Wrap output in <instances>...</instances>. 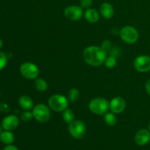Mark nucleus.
Returning a JSON list of instances; mask_svg holds the SVG:
<instances>
[{
	"label": "nucleus",
	"instance_id": "obj_1",
	"mask_svg": "<svg viewBox=\"0 0 150 150\" xmlns=\"http://www.w3.org/2000/svg\"><path fill=\"white\" fill-rule=\"evenodd\" d=\"M107 58V51L98 46L87 47L83 51V59L88 64L100 66L105 62Z\"/></svg>",
	"mask_w": 150,
	"mask_h": 150
},
{
	"label": "nucleus",
	"instance_id": "obj_2",
	"mask_svg": "<svg viewBox=\"0 0 150 150\" xmlns=\"http://www.w3.org/2000/svg\"><path fill=\"white\" fill-rule=\"evenodd\" d=\"M89 108L92 113L99 115L106 114L109 109V103L108 100L103 98H96L92 100L89 104Z\"/></svg>",
	"mask_w": 150,
	"mask_h": 150
},
{
	"label": "nucleus",
	"instance_id": "obj_3",
	"mask_svg": "<svg viewBox=\"0 0 150 150\" xmlns=\"http://www.w3.org/2000/svg\"><path fill=\"white\" fill-rule=\"evenodd\" d=\"M50 108L57 112H62L68 107V100L61 95H52L48 100Z\"/></svg>",
	"mask_w": 150,
	"mask_h": 150
},
{
	"label": "nucleus",
	"instance_id": "obj_4",
	"mask_svg": "<svg viewBox=\"0 0 150 150\" xmlns=\"http://www.w3.org/2000/svg\"><path fill=\"white\" fill-rule=\"evenodd\" d=\"M68 130L73 138L81 139L86 134V127L83 122L81 120H73L69 124Z\"/></svg>",
	"mask_w": 150,
	"mask_h": 150
},
{
	"label": "nucleus",
	"instance_id": "obj_5",
	"mask_svg": "<svg viewBox=\"0 0 150 150\" xmlns=\"http://www.w3.org/2000/svg\"><path fill=\"white\" fill-rule=\"evenodd\" d=\"M120 35L121 39L127 43H135L139 39V32L136 28L131 26H126L120 30Z\"/></svg>",
	"mask_w": 150,
	"mask_h": 150
},
{
	"label": "nucleus",
	"instance_id": "obj_6",
	"mask_svg": "<svg viewBox=\"0 0 150 150\" xmlns=\"http://www.w3.org/2000/svg\"><path fill=\"white\" fill-rule=\"evenodd\" d=\"M33 117L40 122H47L51 117V111L49 108L44 104H38L35 105L32 110Z\"/></svg>",
	"mask_w": 150,
	"mask_h": 150
},
{
	"label": "nucleus",
	"instance_id": "obj_7",
	"mask_svg": "<svg viewBox=\"0 0 150 150\" xmlns=\"http://www.w3.org/2000/svg\"><path fill=\"white\" fill-rule=\"evenodd\" d=\"M21 74L28 79H35L39 75V69L32 62H25L20 67Z\"/></svg>",
	"mask_w": 150,
	"mask_h": 150
},
{
	"label": "nucleus",
	"instance_id": "obj_8",
	"mask_svg": "<svg viewBox=\"0 0 150 150\" xmlns=\"http://www.w3.org/2000/svg\"><path fill=\"white\" fill-rule=\"evenodd\" d=\"M134 67L141 73L150 71V57L146 55L139 56L134 60Z\"/></svg>",
	"mask_w": 150,
	"mask_h": 150
},
{
	"label": "nucleus",
	"instance_id": "obj_9",
	"mask_svg": "<svg viewBox=\"0 0 150 150\" xmlns=\"http://www.w3.org/2000/svg\"><path fill=\"white\" fill-rule=\"evenodd\" d=\"M64 16L71 21L79 20L83 16V9L80 6H69L64 10Z\"/></svg>",
	"mask_w": 150,
	"mask_h": 150
},
{
	"label": "nucleus",
	"instance_id": "obj_10",
	"mask_svg": "<svg viewBox=\"0 0 150 150\" xmlns=\"http://www.w3.org/2000/svg\"><path fill=\"white\" fill-rule=\"evenodd\" d=\"M126 106L125 100L121 97H116L113 98L109 103V108L113 113L120 114L122 112Z\"/></svg>",
	"mask_w": 150,
	"mask_h": 150
},
{
	"label": "nucleus",
	"instance_id": "obj_11",
	"mask_svg": "<svg viewBox=\"0 0 150 150\" xmlns=\"http://www.w3.org/2000/svg\"><path fill=\"white\" fill-rule=\"evenodd\" d=\"M19 125V120L16 116L9 115L4 117L1 121V127L5 130H13Z\"/></svg>",
	"mask_w": 150,
	"mask_h": 150
},
{
	"label": "nucleus",
	"instance_id": "obj_12",
	"mask_svg": "<svg viewBox=\"0 0 150 150\" xmlns=\"http://www.w3.org/2000/svg\"><path fill=\"white\" fill-rule=\"evenodd\" d=\"M150 141V131L146 129H142L136 133L135 142L139 146L146 145Z\"/></svg>",
	"mask_w": 150,
	"mask_h": 150
},
{
	"label": "nucleus",
	"instance_id": "obj_13",
	"mask_svg": "<svg viewBox=\"0 0 150 150\" xmlns=\"http://www.w3.org/2000/svg\"><path fill=\"white\" fill-rule=\"evenodd\" d=\"M100 13L103 18L106 19H110L114 16V10L113 6L108 2H104L100 6Z\"/></svg>",
	"mask_w": 150,
	"mask_h": 150
},
{
	"label": "nucleus",
	"instance_id": "obj_14",
	"mask_svg": "<svg viewBox=\"0 0 150 150\" xmlns=\"http://www.w3.org/2000/svg\"><path fill=\"white\" fill-rule=\"evenodd\" d=\"M18 103L20 106L23 110H26V111H29V110L32 109L34 106L33 100H32L30 97L27 96V95H23V96L20 97L18 100Z\"/></svg>",
	"mask_w": 150,
	"mask_h": 150
},
{
	"label": "nucleus",
	"instance_id": "obj_15",
	"mask_svg": "<svg viewBox=\"0 0 150 150\" xmlns=\"http://www.w3.org/2000/svg\"><path fill=\"white\" fill-rule=\"evenodd\" d=\"M84 17L89 23H97L100 18L98 12L93 8H88L85 12Z\"/></svg>",
	"mask_w": 150,
	"mask_h": 150
},
{
	"label": "nucleus",
	"instance_id": "obj_16",
	"mask_svg": "<svg viewBox=\"0 0 150 150\" xmlns=\"http://www.w3.org/2000/svg\"><path fill=\"white\" fill-rule=\"evenodd\" d=\"M14 135L9 130L1 132V135H0V140L4 144H11L14 142Z\"/></svg>",
	"mask_w": 150,
	"mask_h": 150
},
{
	"label": "nucleus",
	"instance_id": "obj_17",
	"mask_svg": "<svg viewBox=\"0 0 150 150\" xmlns=\"http://www.w3.org/2000/svg\"><path fill=\"white\" fill-rule=\"evenodd\" d=\"M62 118L66 123L70 124V123H71L74 120V118H75L74 112H73L71 109H70V108H67V109H65L64 111H63Z\"/></svg>",
	"mask_w": 150,
	"mask_h": 150
},
{
	"label": "nucleus",
	"instance_id": "obj_18",
	"mask_svg": "<svg viewBox=\"0 0 150 150\" xmlns=\"http://www.w3.org/2000/svg\"><path fill=\"white\" fill-rule=\"evenodd\" d=\"M35 88L37 89V90H38L39 92H43L47 90L48 89V83H46L44 79H38L35 82Z\"/></svg>",
	"mask_w": 150,
	"mask_h": 150
},
{
	"label": "nucleus",
	"instance_id": "obj_19",
	"mask_svg": "<svg viewBox=\"0 0 150 150\" xmlns=\"http://www.w3.org/2000/svg\"><path fill=\"white\" fill-rule=\"evenodd\" d=\"M105 122L109 126H114L117 122V119L113 113H106L104 116Z\"/></svg>",
	"mask_w": 150,
	"mask_h": 150
},
{
	"label": "nucleus",
	"instance_id": "obj_20",
	"mask_svg": "<svg viewBox=\"0 0 150 150\" xmlns=\"http://www.w3.org/2000/svg\"><path fill=\"white\" fill-rule=\"evenodd\" d=\"M79 96H80V93H79V91L77 89H71L69 92V95H68V99L70 102H75V101L79 99Z\"/></svg>",
	"mask_w": 150,
	"mask_h": 150
},
{
	"label": "nucleus",
	"instance_id": "obj_21",
	"mask_svg": "<svg viewBox=\"0 0 150 150\" xmlns=\"http://www.w3.org/2000/svg\"><path fill=\"white\" fill-rule=\"evenodd\" d=\"M105 64L108 68H113L115 67L117 64V59H116L115 57L111 56L109 57H107L105 61Z\"/></svg>",
	"mask_w": 150,
	"mask_h": 150
},
{
	"label": "nucleus",
	"instance_id": "obj_22",
	"mask_svg": "<svg viewBox=\"0 0 150 150\" xmlns=\"http://www.w3.org/2000/svg\"><path fill=\"white\" fill-rule=\"evenodd\" d=\"M7 62V57L4 53L0 51V70H2Z\"/></svg>",
	"mask_w": 150,
	"mask_h": 150
},
{
	"label": "nucleus",
	"instance_id": "obj_23",
	"mask_svg": "<svg viewBox=\"0 0 150 150\" xmlns=\"http://www.w3.org/2000/svg\"><path fill=\"white\" fill-rule=\"evenodd\" d=\"M33 117V114L32 112H30L29 111H26L24 112H23L21 114V118L23 120V122H29L32 119Z\"/></svg>",
	"mask_w": 150,
	"mask_h": 150
},
{
	"label": "nucleus",
	"instance_id": "obj_24",
	"mask_svg": "<svg viewBox=\"0 0 150 150\" xmlns=\"http://www.w3.org/2000/svg\"><path fill=\"white\" fill-rule=\"evenodd\" d=\"M92 4V0H81V7L83 8H89Z\"/></svg>",
	"mask_w": 150,
	"mask_h": 150
},
{
	"label": "nucleus",
	"instance_id": "obj_25",
	"mask_svg": "<svg viewBox=\"0 0 150 150\" xmlns=\"http://www.w3.org/2000/svg\"><path fill=\"white\" fill-rule=\"evenodd\" d=\"M111 42L108 40H105L102 43V46L101 48H103L105 51H108V50L111 49Z\"/></svg>",
	"mask_w": 150,
	"mask_h": 150
},
{
	"label": "nucleus",
	"instance_id": "obj_26",
	"mask_svg": "<svg viewBox=\"0 0 150 150\" xmlns=\"http://www.w3.org/2000/svg\"><path fill=\"white\" fill-rule=\"evenodd\" d=\"M3 150H18V149L17 146H14V145L9 144L7 146H5Z\"/></svg>",
	"mask_w": 150,
	"mask_h": 150
},
{
	"label": "nucleus",
	"instance_id": "obj_27",
	"mask_svg": "<svg viewBox=\"0 0 150 150\" xmlns=\"http://www.w3.org/2000/svg\"><path fill=\"white\" fill-rule=\"evenodd\" d=\"M145 88H146V90L147 92V93L150 95V79L147 80V81L146 82V84H145Z\"/></svg>",
	"mask_w": 150,
	"mask_h": 150
},
{
	"label": "nucleus",
	"instance_id": "obj_28",
	"mask_svg": "<svg viewBox=\"0 0 150 150\" xmlns=\"http://www.w3.org/2000/svg\"><path fill=\"white\" fill-rule=\"evenodd\" d=\"M2 45H3L2 40H1V38H0V49H1V47H2Z\"/></svg>",
	"mask_w": 150,
	"mask_h": 150
},
{
	"label": "nucleus",
	"instance_id": "obj_29",
	"mask_svg": "<svg viewBox=\"0 0 150 150\" xmlns=\"http://www.w3.org/2000/svg\"><path fill=\"white\" fill-rule=\"evenodd\" d=\"M1 132H2V127H1V125H0V135H1Z\"/></svg>",
	"mask_w": 150,
	"mask_h": 150
},
{
	"label": "nucleus",
	"instance_id": "obj_30",
	"mask_svg": "<svg viewBox=\"0 0 150 150\" xmlns=\"http://www.w3.org/2000/svg\"><path fill=\"white\" fill-rule=\"evenodd\" d=\"M149 131H150V123H149Z\"/></svg>",
	"mask_w": 150,
	"mask_h": 150
}]
</instances>
